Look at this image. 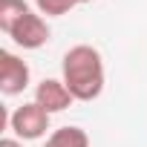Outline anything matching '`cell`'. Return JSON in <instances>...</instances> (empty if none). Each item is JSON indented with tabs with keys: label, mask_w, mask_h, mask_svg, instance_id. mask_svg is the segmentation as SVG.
Returning a JSON list of instances; mask_svg holds the SVG:
<instances>
[{
	"label": "cell",
	"mask_w": 147,
	"mask_h": 147,
	"mask_svg": "<svg viewBox=\"0 0 147 147\" xmlns=\"http://www.w3.org/2000/svg\"><path fill=\"white\" fill-rule=\"evenodd\" d=\"M43 147H90V136H87V130H84V127L66 124V127L52 130Z\"/></svg>",
	"instance_id": "8992f818"
},
{
	"label": "cell",
	"mask_w": 147,
	"mask_h": 147,
	"mask_svg": "<svg viewBox=\"0 0 147 147\" xmlns=\"http://www.w3.org/2000/svg\"><path fill=\"white\" fill-rule=\"evenodd\" d=\"M104 58L95 46L78 43L66 49L61 61V81L75 101H95L104 92Z\"/></svg>",
	"instance_id": "6da1fadb"
},
{
	"label": "cell",
	"mask_w": 147,
	"mask_h": 147,
	"mask_svg": "<svg viewBox=\"0 0 147 147\" xmlns=\"http://www.w3.org/2000/svg\"><path fill=\"white\" fill-rule=\"evenodd\" d=\"M49 23L43 20V15L40 12H26L18 23H15V29L9 32V38L20 46V49H40L46 40H49Z\"/></svg>",
	"instance_id": "277c9868"
},
{
	"label": "cell",
	"mask_w": 147,
	"mask_h": 147,
	"mask_svg": "<svg viewBox=\"0 0 147 147\" xmlns=\"http://www.w3.org/2000/svg\"><path fill=\"white\" fill-rule=\"evenodd\" d=\"M35 101L52 115V113H63L75 98H72V92L66 90V84L61 78H43L35 87Z\"/></svg>",
	"instance_id": "5b68a950"
},
{
	"label": "cell",
	"mask_w": 147,
	"mask_h": 147,
	"mask_svg": "<svg viewBox=\"0 0 147 147\" xmlns=\"http://www.w3.org/2000/svg\"><path fill=\"white\" fill-rule=\"evenodd\" d=\"M9 130H12V136L20 138V141H38V138H43L46 130H49V113H46L38 101H26V104H20V107L12 110V115H9Z\"/></svg>",
	"instance_id": "7a4b0ae2"
},
{
	"label": "cell",
	"mask_w": 147,
	"mask_h": 147,
	"mask_svg": "<svg viewBox=\"0 0 147 147\" xmlns=\"http://www.w3.org/2000/svg\"><path fill=\"white\" fill-rule=\"evenodd\" d=\"M29 78H32V72L23 58H18L9 49L0 52V92L3 95H20L29 87Z\"/></svg>",
	"instance_id": "3957f363"
},
{
	"label": "cell",
	"mask_w": 147,
	"mask_h": 147,
	"mask_svg": "<svg viewBox=\"0 0 147 147\" xmlns=\"http://www.w3.org/2000/svg\"><path fill=\"white\" fill-rule=\"evenodd\" d=\"M0 147H23V141H20V138H15V136H6L3 141H0Z\"/></svg>",
	"instance_id": "9c48e42d"
},
{
	"label": "cell",
	"mask_w": 147,
	"mask_h": 147,
	"mask_svg": "<svg viewBox=\"0 0 147 147\" xmlns=\"http://www.w3.org/2000/svg\"><path fill=\"white\" fill-rule=\"evenodd\" d=\"M35 6L46 18H61V15H69L75 6H81V0H35Z\"/></svg>",
	"instance_id": "ba28073f"
},
{
	"label": "cell",
	"mask_w": 147,
	"mask_h": 147,
	"mask_svg": "<svg viewBox=\"0 0 147 147\" xmlns=\"http://www.w3.org/2000/svg\"><path fill=\"white\" fill-rule=\"evenodd\" d=\"M29 12V3L26 0H0V29L6 35L15 29V23Z\"/></svg>",
	"instance_id": "52a82bcc"
},
{
	"label": "cell",
	"mask_w": 147,
	"mask_h": 147,
	"mask_svg": "<svg viewBox=\"0 0 147 147\" xmlns=\"http://www.w3.org/2000/svg\"><path fill=\"white\" fill-rule=\"evenodd\" d=\"M81 3H92V0H81Z\"/></svg>",
	"instance_id": "30bf717a"
}]
</instances>
